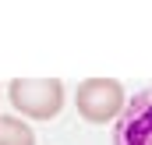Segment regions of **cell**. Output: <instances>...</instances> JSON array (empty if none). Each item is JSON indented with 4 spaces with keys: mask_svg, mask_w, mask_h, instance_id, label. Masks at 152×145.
<instances>
[{
    "mask_svg": "<svg viewBox=\"0 0 152 145\" xmlns=\"http://www.w3.org/2000/svg\"><path fill=\"white\" fill-rule=\"evenodd\" d=\"M0 145H36V131L18 117H0Z\"/></svg>",
    "mask_w": 152,
    "mask_h": 145,
    "instance_id": "277c9868",
    "label": "cell"
},
{
    "mask_svg": "<svg viewBox=\"0 0 152 145\" xmlns=\"http://www.w3.org/2000/svg\"><path fill=\"white\" fill-rule=\"evenodd\" d=\"M113 145H152V89L127 99L113 127Z\"/></svg>",
    "mask_w": 152,
    "mask_h": 145,
    "instance_id": "3957f363",
    "label": "cell"
},
{
    "mask_svg": "<svg viewBox=\"0 0 152 145\" xmlns=\"http://www.w3.org/2000/svg\"><path fill=\"white\" fill-rule=\"evenodd\" d=\"M75 103H78L81 120H88V124H106V120L120 117L124 106H127L124 89H120L117 78H88V81H81L75 92Z\"/></svg>",
    "mask_w": 152,
    "mask_h": 145,
    "instance_id": "7a4b0ae2",
    "label": "cell"
},
{
    "mask_svg": "<svg viewBox=\"0 0 152 145\" xmlns=\"http://www.w3.org/2000/svg\"><path fill=\"white\" fill-rule=\"evenodd\" d=\"M7 96L18 113L32 120H50L64 106V81L60 78H14L7 85Z\"/></svg>",
    "mask_w": 152,
    "mask_h": 145,
    "instance_id": "6da1fadb",
    "label": "cell"
}]
</instances>
